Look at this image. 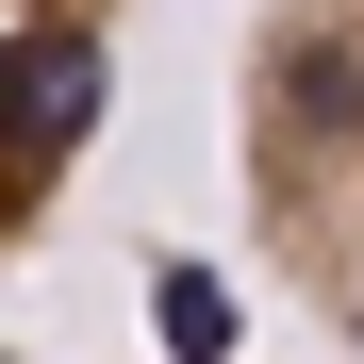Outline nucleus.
<instances>
[{"mask_svg":"<svg viewBox=\"0 0 364 364\" xmlns=\"http://www.w3.org/2000/svg\"><path fill=\"white\" fill-rule=\"evenodd\" d=\"M149 315H166L182 364H232V282L215 265H149Z\"/></svg>","mask_w":364,"mask_h":364,"instance_id":"7ed1b4c3","label":"nucleus"},{"mask_svg":"<svg viewBox=\"0 0 364 364\" xmlns=\"http://www.w3.org/2000/svg\"><path fill=\"white\" fill-rule=\"evenodd\" d=\"M249 199L265 249L364 348V0H282L249 50Z\"/></svg>","mask_w":364,"mask_h":364,"instance_id":"f257e3e1","label":"nucleus"},{"mask_svg":"<svg viewBox=\"0 0 364 364\" xmlns=\"http://www.w3.org/2000/svg\"><path fill=\"white\" fill-rule=\"evenodd\" d=\"M116 83V0H0V249L67 199Z\"/></svg>","mask_w":364,"mask_h":364,"instance_id":"f03ea898","label":"nucleus"}]
</instances>
